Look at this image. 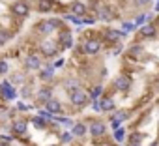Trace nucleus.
Wrapping results in <instances>:
<instances>
[{
	"mask_svg": "<svg viewBox=\"0 0 159 146\" xmlns=\"http://www.w3.org/2000/svg\"><path fill=\"white\" fill-rule=\"evenodd\" d=\"M62 25V21L60 19H51V21H43V23H39V26H38V30L41 32V34H51L54 28H58Z\"/></svg>",
	"mask_w": 159,
	"mask_h": 146,
	"instance_id": "f257e3e1",
	"label": "nucleus"
},
{
	"mask_svg": "<svg viewBox=\"0 0 159 146\" xmlns=\"http://www.w3.org/2000/svg\"><path fill=\"white\" fill-rule=\"evenodd\" d=\"M86 101H88V96H86L84 90H79V88H77V90L71 92V103H73V105H84Z\"/></svg>",
	"mask_w": 159,
	"mask_h": 146,
	"instance_id": "f03ea898",
	"label": "nucleus"
},
{
	"mask_svg": "<svg viewBox=\"0 0 159 146\" xmlns=\"http://www.w3.org/2000/svg\"><path fill=\"white\" fill-rule=\"evenodd\" d=\"M99 49H101V43L98 39H90V41H86L83 45V51L86 54H96V52H99Z\"/></svg>",
	"mask_w": 159,
	"mask_h": 146,
	"instance_id": "7ed1b4c3",
	"label": "nucleus"
},
{
	"mask_svg": "<svg viewBox=\"0 0 159 146\" xmlns=\"http://www.w3.org/2000/svg\"><path fill=\"white\" fill-rule=\"evenodd\" d=\"M114 86L118 88V90H122V92H125V90H129V86H131V79L129 77H118L116 81H114Z\"/></svg>",
	"mask_w": 159,
	"mask_h": 146,
	"instance_id": "20e7f679",
	"label": "nucleus"
},
{
	"mask_svg": "<svg viewBox=\"0 0 159 146\" xmlns=\"http://www.w3.org/2000/svg\"><path fill=\"white\" fill-rule=\"evenodd\" d=\"M39 49L43 51L45 56H52V54L56 52V45H54L52 41H43V43L39 45Z\"/></svg>",
	"mask_w": 159,
	"mask_h": 146,
	"instance_id": "39448f33",
	"label": "nucleus"
},
{
	"mask_svg": "<svg viewBox=\"0 0 159 146\" xmlns=\"http://www.w3.org/2000/svg\"><path fill=\"white\" fill-rule=\"evenodd\" d=\"M90 133H92L94 137H101V135L105 133V124H103V122H94V124L90 125Z\"/></svg>",
	"mask_w": 159,
	"mask_h": 146,
	"instance_id": "423d86ee",
	"label": "nucleus"
},
{
	"mask_svg": "<svg viewBox=\"0 0 159 146\" xmlns=\"http://www.w3.org/2000/svg\"><path fill=\"white\" fill-rule=\"evenodd\" d=\"M11 10H13L15 15H26V13H28V4H25V2H15Z\"/></svg>",
	"mask_w": 159,
	"mask_h": 146,
	"instance_id": "0eeeda50",
	"label": "nucleus"
},
{
	"mask_svg": "<svg viewBox=\"0 0 159 146\" xmlns=\"http://www.w3.org/2000/svg\"><path fill=\"white\" fill-rule=\"evenodd\" d=\"M98 15H99V19H101V21H111V19H112L111 10H109V8H105V6L98 8Z\"/></svg>",
	"mask_w": 159,
	"mask_h": 146,
	"instance_id": "6e6552de",
	"label": "nucleus"
},
{
	"mask_svg": "<svg viewBox=\"0 0 159 146\" xmlns=\"http://www.w3.org/2000/svg\"><path fill=\"white\" fill-rule=\"evenodd\" d=\"M26 66H28L30 69H38V67L41 66V62H39V56H36V54H30V56L26 58Z\"/></svg>",
	"mask_w": 159,
	"mask_h": 146,
	"instance_id": "1a4fd4ad",
	"label": "nucleus"
},
{
	"mask_svg": "<svg viewBox=\"0 0 159 146\" xmlns=\"http://www.w3.org/2000/svg\"><path fill=\"white\" fill-rule=\"evenodd\" d=\"M2 94H4L6 99H13L15 98V90H13V86H10V83L2 84Z\"/></svg>",
	"mask_w": 159,
	"mask_h": 146,
	"instance_id": "9d476101",
	"label": "nucleus"
},
{
	"mask_svg": "<svg viewBox=\"0 0 159 146\" xmlns=\"http://www.w3.org/2000/svg\"><path fill=\"white\" fill-rule=\"evenodd\" d=\"M60 43H62V47L69 49V47H71V43H73L71 34H69V32H62V34H60Z\"/></svg>",
	"mask_w": 159,
	"mask_h": 146,
	"instance_id": "9b49d317",
	"label": "nucleus"
},
{
	"mask_svg": "<svg viewBox=\"0 0 159 146\" xmlns=\"http://www.w3.org/2000/svg\"><path fill=\"white\" fill-rule=\"evenodd\" d=\"M71 11H73V15H84L86 6H84L83 2H75V4L71 6Z\"/></svg>",
	"mask_w": 159,
	"mask_h": 146,
	"instance_id": "f8f14e48",
	"label": "nucleus"
},
{
	"mask_svg": "<svg viewBox=\"0 0 159 146\" xmlns=\"http://www.w3.org/2000/svg\"><path fill=\"white\" fill-rule=\"evenodd\" d=\"M105 38H107V41L114 43V41H118V39L122 38V32H120V30H109V32L105 34Z\"/></svg>",
	"mask_w": 159,
	"mask_h": 146,
	"instance_id": "ddd939ff",
	"label": "nucleus"
},
{
	"mask_svg": "<svg viewBox=\"0 0 159 146\" xmlns=\"http://www.w3.org/2000/svg\"><path fill=\"white\" fill-rule=\"evenodd\" d=\"M129 54H131L133 58H142V56H144V49H142L140 45H133V47L129 49Z\"/></svg>",
	"mask_w": 159,
	"mask_h": 146,
	"instance_id": "4468645a",
	"label": "nucleus"
},
{
	"mask_svg": "<svg viewBox=\"0 0 159 146\" xmlns=\"http://www.w3.org/2000/svg\"><path fill=\"white\" fill-rule=\"evenodd\" d=\"M38 10L39 11H51L52 10V2H51V0H39Z\"/></svg>",
	"mask_w": 159,
	"mask_h": 146,
	"instance_id": "2eb2a0df",
	"label": "nucleus"
},
{
	"mask_svg": "<svg viewBox=\"0 0 159 146\" xmlns=\"http://www.w3.org/2000/svg\"><path fill=\"white\" fill-rule=\"evenodd\" d=\"M60 109H62V107H60V103H58L56 99H51V101L47 103V111L52 112V114H54V112H60Z\"/></svg>",
	"mask_w": 159,
	"mask_h": 146,
	"instance_id": "dca6fc26",
	"label": "nucleus"
},
{
	"mask_svg": "<svg viewBox=\"0 0 159 146\" xmlns=\"http://www.w3.org/2000/svg\"><path fill=\"white\" fill-rule=\"evenodd\" d=\"M84 133H86V127H84L83 124H75V125H73V135H77V137H84Z\"/></svg>",
	"mask_w": 159,
	"mask_h": 146,
	"instance_id": "f3484780",
	"label": "nucleus"
},
{
	"mask_svg": "<svg viewBox=\"0 0 159 146\" xmlns=\"http://www.w3.org/2000/svg\"><path fill=\"white\" fill-rule=\"evenodd\" d=\"M38 99L39 101H51V90H47V88H43V90H39V94H38Z\"/></svg>",
	"mask_w": 159,
	"mask_h": 146,
	"instance_id": "a211bd4d",
	"label": "nucleus"
},
{
	"mask_svg": "<svg viewBox=\"0 0 159 146\" xmlns=\"http://www.w3.org/2000/svg\"><path fill=\"white\" fill-rule=\"evenodd\" d=\"M140 34H142L144 38H153V36H155V28L148 25V26H144V28L140 30Z\"/></svg>",
	"mask_w": 159,
	"mask_h": 146,
	"instance_id": "6ab92c4d",
	"label": "nucleus"
},
{
	"mask_svg": "<svg viewBox=\"0 0 159 146\" xmlns=\"http://www.w3.org/2000/svg\"><path fill=\"white\" fill-rule=\"evenodd\" d=\"M13 131L19 133V135H21V133H26V124H25V122H15V124H13Z\"/></svg>",
	"mask_w": 159,
	"mask_h": 146,
	"instance_id": "aec40b11",
	"label": "nucleus"
},
{
	"mask_svg": "<svg viewBox=\"0 0 159 146\" xmlns=\"http://www.w3.org/2000/svg\"><path fill=\"white\" fill-rule=\"evenodd\" d=\"M114 109V101L112 99H103L101 101V111H112Z\"/></svg>",
	"mask_w": 159,
	"mask_h": 146,
	"instance_id": "412c9836",
	"label": "nucleus"
},
{
	"mask_svg": "<svg viewBox=\"0 0 159 146\" xmlns=\"http://www.w3.org/2000/svg\"><path fill=\"white\" fill-rule=\"evenodd\" d=\"M32 122H34V125H36V127H45V120H43V118H39V116L32 118Z\"/></svg>",
	"mask_w": 159,
	"mask_h": 146,
	"instance_id": "4be33fe9",
	"label": "nucleus"
},
{
	"mask_svg": "<svg viewBox=\"0 0 159 146\" xmlns=\"http://www.w3.org/2000/svg\"><path fill=\"white\" fill-rule=\"evenodd\" d=\"M124 137H125V131H124V129H116V133H114V139H116L118 142H122V140H124Z\"/></svg>",
	"mask_w": 159,
	"mask_h": 146,
	"instance_id": "5701e85b",
	"label": "nucleus"
},
{
	"mask_svg": "<svg viewBox=\"0 0 159 146\" xmlns=\"http://www.w3.org/2000/svg\"><path fill=\"white\" fill-rule=\"evenodd\" d=\"M101 92H103V88H101V86H98V88H94V90H92V99H98Z\"/></svg>",
	"mask_w": 159,
	"mask_h": 146,
	"instance_id": "b1692460",
	"label": "nucleus"
},
{
	"mask_svg": "<svg viewBox=\"0 0 159 146\" xmlns=\"http://www.w3.org/2000/svg\"><path fill=\"white\" fill-rule=\"evenodd\" d=\"M41 77H43L45 81H49V79L52 77V67H51V69H47V71H43V75H41Z\"/></svg>",
	"mask_w": 159,
	"mask_h": 146,
	"instance_id": "393cba45",
	"label": "nucleus"
},
{
	"mask_svg": "<svg viewBox=\"0 0 159 146\" xmlns=\"http://www.w3.org/2000/svg\"><path fill=\"white\" fill-rule=\"evenodd\" d=\"M8 71V64L6 62H0V73H6Z\"/></svg>",
	"mask_w": 159,
	"mask_h": 146,
	"instance_id": "a878e982",
	"label": "nucleus"
},
{
	"mask_svg": "<svg viewBox=\"0 0 159 146\" xmlns=\"http://www.w3.org/2000/svg\"><path fill=\"white\" fill-rule=\"evenodd\" d=\"M144 19H146L144 15H139V17L135 19V25H142V23H144Z\"/></svg>",
	"mask_w": 159,
	"mask_h": 146,
	"instance_id": "bb28decb",
	"label": "nucleus"
},
{
	"mask_svg": "<svg viewBox=\"0 0 159 146\" xmlns=\"http://www.w3.org/2000/svg\"><path fill=\"white\" fill-rule=\"evenodd\" d=\"M124 118H125V112L124 111H118L116 112V120H124Z\"/></svg>",
	"mask_w": 159,
	"mask_h": 146,
	"instance_id": "cd10ccee",
	"label": "nucleus"
},
{
	"mask_svg": "<svg viewBox=\"0 0 159 146\" xmlns=\"http://www.w3.org/2000/svg\"><path fill=\"white\" fill-rule=\"evenodd\" d=\"M62 140H64V142H69V140H71V133H64V135H62Z\"/></svg>",
	"mask_w": 159,
	"mask_h": 146,
	"instance_id": "c85d7f7f",
	"label": "nucleus"
},
{
	"mask_svg": "<svg viewBox=\"0 0 159 146\" xmlns=\"http://www.w3.org/2000/svg\"><path fill=\"white\" fill-rule=\"evenodd\" d=\"M6 39H8V34L6 32H0V43H4Z\"/></svg>",
	"mask_w": 159,
	"mask_h": 146,
	"instance_id": "c756f323",
	"label": "nucleus"
},
{
	"mask_svg": "<svg viewBox=\"0 0 159 146\" xmlns=\"http://www.w3.org/2000/svg\"><path fill=\"white\" fill-rule=\"evenodd\" d=\"M21 81H23V77H21V75H15V77H13V83H21Z\"/></svg>",
	"mask_w": 159,
	"mask_h": 146,
	"instance_id": "7c9ffc66",
	"label": "nucleus"
},
{
	"mask_svg": "<svg viewBox=\"0 0 159 146\" xmlns=\"http://www.w3.org/2000/svg\"><path fill=\"white\" fill-rule=\"evenodd\" d=\"M124 28H125V30H131V28H133V25H129V23H125V25H124Z\"/></svg>",
	"mask_w": 159,
	"mask_h": 146,
	"instance_id": "2f4dec72",
	"label": "nucleus"
},
{
	"mask_svg": "<svg viewBox=\"0 0 159 146\" xmlns=\"http://www.w3.org/2000/svg\"><path fill=\"white\" fill-rule=\"evenodd\" d=\"M155 10H157V11H159V2H157V4H155Z\"/></svg>",
	"mask_w": 159,
	"mask_h": 146,
	"instance_id": "473e14b6",
	"label": "nucleus"
},
{
	"mask_svg": "<svg viewBox=\"0 0 159 146\" xmlns=\"http://www.w3.org/2000/svg\"><path fill=\"white\" fill-rule=\"evenodd\" d=\"M131 146H140V144H131Z\"/></svg>",
	"mask_w": 159,
	"mask_h": 146,
	"instance_id": "72a5a7b5",
	"label": "nucleus"
}]
</instances>
